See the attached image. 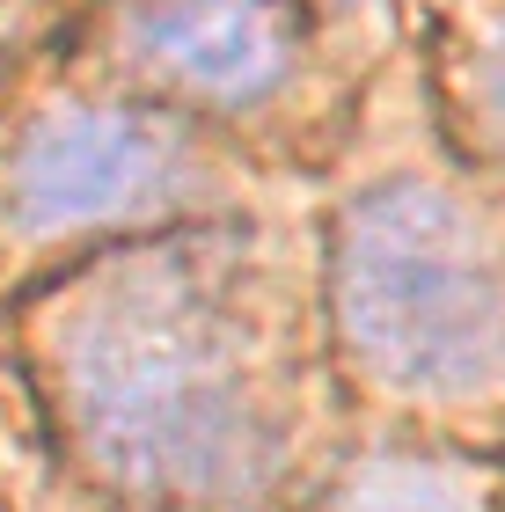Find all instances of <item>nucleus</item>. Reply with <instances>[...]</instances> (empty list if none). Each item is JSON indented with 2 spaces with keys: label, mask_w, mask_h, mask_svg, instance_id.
Returning a JSON list of instances; mask_svg holds the SVG:
<instances>
[{
  "label": "nucleus",
  "mask_w": 505,
  "mask_h": 512,
  "mask_svg": "<svg viewBox=\"0 0 505 512\" xmlns=\"http://www.w3.org/2000/svg\"><path fill=\"white\" fill-rule=\"evenodd\" d=\"M59 388L88 469L154 512H249L279 469V410L227 278L183 249L96 278L66 315Z\"/></svg>",
  "instance_id": "nucleus-1"
},
{
  "label": "nucleus",
  "mask_w": 505,
  "mask_h": 512,
  "mask_svg": "<svg viewBox=\"0 0 505 512\" xmlns=\"http://www.w3.org/2000/svg\"><path fill=\"white\" fill-rule=\"evenodd\" d=\"M330 308L344 344L410 395H476L505 374V271L432 183H374L337 213Z\"/></svg>",
  "instance_id": "nucleus-2"
},
{
  "label": "nucleus",
  "mask_w": 505,
  "mask_h": 512,
  "mask_svg": "<svg viewBox=\"0 0 505 512\" xmlns=\"http://www.w3.org/2000/svg\"><path fill=\"white\" fill-rule=\"evenodd\" d=\"M198 147L154 110H52L8 154V220L22 235L162 220L198 191Z\"/></svg>",
  "instance_id": "nucleus-3"
},
{
  "label": "nucleus",
  "mask_w": 505,
  "mask_h": 512,
  "mask_svg": "<svg viewBox=\"0 0 505 512\" xmlns=\"http://www.w3.org/2000/svg\"><path fill=\"white\" fill-rule=\"evenodd\" d=\"M125 37L140 66L198 103H264L301 66L293 0H132Z\"/></svg>",
  "instance_id": "nucleus-4"
},
{
  "label": "nucleus",
  "mask_w": 505,
  "mask_h": 512,
  "mask_svg": "<svg viewBox=\"0 0 505 512\" xmlns=\"http://www.w3.org/2000/svg\"><path fill=\"white\" fill-rule=\"evenodd\" d=\"M330 512H476V491L440 461H381L344 483Z\"/></svg>",
  "instance_id": "nucleus-5"
},
{
  "label": "nucleus",
  "mask_w": 505,
  "mask_h": 512,
  "mask_svg": "<svg viewBox=\"0 0 505 512\" xmlns=\"http://www.w3.org/2000/svg\"><path fill=\"white\" fill-rule=\"evenodd\" d=\"M469 110L484 139L505 154V15H491L484 30H476V52H469Z\"/></svg>",
  "instance_id": "nucleus-6"
}]
</instances>
